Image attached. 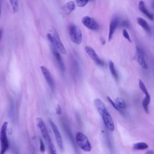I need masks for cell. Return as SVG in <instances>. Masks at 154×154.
<instances>
[{"mask_svg": "<svg viewBox=\"0 0 154 154\" xmlns=\"http://www.w3.org/2000/svg\"><path fill=\"white\" fill-rule=\"evenodd\" d=\"M94 103L99 113L102 116V120L106 128L110 131H113L114 130V122L103 102L100 99L97 98L94 100Z\"/></svg>", "mask_w": 154, "mask_h": 154, "instance_id": "obj_1", "label": "cell"}, {"mask_svg": "<svg viewBox=\"0 0 154 154\" xmlns=\"http://www.w3.org/2000/svg\"><path fill=\"white\" fill-rule=\"evenodd\" d=\"M47 37L51 45H54L60 53L63 54H66V50L61 41L57 31L55 29L52 28L49 31V32L47 34Z\"/></svg>", "mask_w": 154, "mask_h": 154, "instance_id": "obj_2", "label": "cell"}, {"mask_svg": "<svg viewBox=\"0 0 154 154\" xmlns=\"http://www.w3.org/2000/svg\"><path fill=\"white\" fill-rule=\"evenodd\" d=\"M8 126V122H4L1 126L0 131V143L1 149L0 154H5L9 147L8 140L7 136V129Z\"/></svg>", "mask_w": 154, "mask_h": 154, "instance_id": "obj_3", "label": "cell"}, {"mask_svg": "<svg viewBox=\"0 0 154 154\" xmlns=\"http://www.w3.org/2000/svg\"><path fill=\"white\" fill-rule=\"evenodd\" d=\"M75 141L78 146L85 152L91 150V145L87 137L82 132H78L75 135Z\"/></svg>", "mask_w": 154, "mask_h": 154, "instance_id": "obj_4", "label": "cell"}, {"mask_svg": "<svg viewBox=\"0 0 154 154\" xmlns=\"http://www.w3.org/2000/svg\"><path fill=\"white\" fill-rule=\"evenodd\" d=\"M69 36L71 41L75 44L79 45L82 40V34L81 29L75 25L71 24L69 26Z\"/></svg>", "mask_w": 154, "mask_h": 154, "instance_id": "obj_5", "label": "cell"}, {"mask_svg": "<svg viewBox=\"0 0 154 154\" xmlns=\"http://www.w3.org/2000/svg\"><path fill=\"white\" fill-rule=\"evenodd\" d=\"M37 126L42 133V135L43 138L45 139V141L46 142L48 146L49 144L52 143L51 138L50 137V135L48 133L47 128H46L44 122L43 121V120L41 118L38 117V118H37Z\"/></svg>", "mask_w": 154, "mask_h": 154, "instance_id": "obj_6", "label": "cell"}, {"mask_svg": "<svg viewBox=\"0 0 154 154\" xmlns=\"http://www.w3.org/2000/svg\"><path fill=\"white\" fill-rule=\"evenodd\" d=\"M82 23L86 28L91 30L96 31L99 28L97 22L93 18L90 17L89 16L83 17L82 19Z\"/></svg>", "mask_w": 154, "mask_h": 154, "instance_id": "obj_7", "label": "cell"}, {"mask_svg": "<svg viewBox=\"0 0 154 154\" xmlns=\"http://www.w3.org/2000/svg\"><path fill=\"white\" fill-rule=\"evenodd\" d=\"M49 122L50 126L52 128V131H53V132L54 133L55 140L57 141V144L58 145V146L60 148V149L61 150H63V143L62 138H61V134H60V133L59 132V130H58L57 126H56V125L54 123V122L51 119L49 120Z\"/></svg>", "mask_w": 154, "mask_h": 154, "instance_id": "obj_8", "label": "cell"}, {"mask_svg": "<svg viewBox=\"0 0 154 154\" xmlns=\"http://www.w3.org/2000/svg\"><path fill=\"white\" fill-rule=\"evenodd\" d=\"M85 51L87 52V54L89 55V57L99 66H103L104 63L103 61L99 58L98 55L96 54L95 51L90 46H85Z\"/></svg>", "mask_w": 154, "mask_h": 154, "instance_id": "obj_9", "label": "cell"}, {"mask_svg": "<svg viewBox=\"0 0 154 154\" xmlns=\"http://www.w3.org/2000/svg\"><path fill=\"white\" fill-rule=\"evenodd\" d=\"M40 69H41V71L48 85L49 86L51 89L52 90H53L54 88V79L52 77L51 73L49 72L48 69L43 66H40Z\"/></svg>", "mask_w": 154, "mask_h": 154, "instance_id": "obj_10", "label": "cell"}, {"mask_svg": "<svg viewBox=\"0 0 154 154\" xmlns=\"http://www.w3.org/2000/svg\"><path fill=\"white\" fill-rule=\"evenodd\" d=\"M51 49H52V53L54 54V56L55 58V60L58 64V66L60 69V70L62 72H64V69H65V67H64V63H63V61L61 58V57L60 54V52L57 49V48L52 45H51Z\"/></svg>", "mask_w": 154, "mask_h": 154, "instance_id": "obj_11", "label": "cell"}, {"mask_svg": "<svg viewBox=\"0 0 154 154\" xmlns=\"http://www.w3.org/2000/svg\"><path fill=\"white\" fill-rule=\"evenodd\" d=\"M137 59L139 64L144 69H147V65L144 58V54L143 49L140 46H137Z\"/></svg>", "mask_w": 154, "mask_h": 154, "instance_id": "obj_12", "label": "cell"}, {"mask_svg": "<svg viewBox=\"0 0 154 154\" xmlns=\"http://www.w3.org/2000/svg\"><path fill=\"white\" fill-rule=\"evenodd\" d=\"M119 25V19L117 17H114L109 23V32H108V41H110L113 36V34Z\"/></svg>", "mask_w": 154, "mask_h": 154, "instance_id": "obj_13", "label": "cell"}, {"mask_svg": "<svg viewBox=\"0 0 154 154\" xmlns=\"http://www.w3.org/2000/svg\"><path fill=\"white\" fill-rule=\"evenodd\" d=\"M138 9L140 11H141L144 14H145L149 19L150 20H153V15L147 10V9L146 7L145 3L143 1H140L138 4Z\"/></svg>", "mask_w": 154, "mask_h": 154, "instance_id": "obj_14", "label": "cell"}, {"mask_svg": "<svg viewBox=\"0 0 154 154\" xmlns=\"http://www.w3.org/2000/svg\"><path fill=\"white\" fill-rule=\"evenodd\" d=\"M137 21L138 24L141 26L143 29L144 30H145L147 32L150 33V26L149 25V24L147 23V22L146 21V20H144L143 18L140 17H138L137 18Z\"/></svg>", "mask_w": 154, "mask_h": 154, "instance_id": "obj_15", "label": "cell"}, {"mask_svg": "<svg viewBox=\"0 0 154 154\" xmlns=\"http://www.w3.org/2000/svg\"><path fill=\"white\" fill-rule=\"evenodd\" d=\"M116 105L117 106V107L118 108V109H119V111L121 114H123V110L125 109L126 108V105L125 102H124V100H123L122 98L121 97H117L116 99V100L114 102Z\"/></svg>", "mask_w": 154, "mask_h": 154, "instance_id": "obj_16", "label": "cell"}, {"mask_svg": "<svg viewBox=\"0 0 154 154\" xmlns=\"http://www.w3.org/2000/svg\"><path fill=\"white\" fill-rule=\"evenodd\" d=\"M75 8V4L73 1H69L67 2L65 5L64 6V11H65L66 14H70Z\"/></svg>", "mask_w": 154, "mask_h": 154, "instance_id": "obj_17", "label": "cell"}, {"mask_svg": "<svg viewBox=\"0 0 154 154\" xmlns=\"http://www.w3.org/2000/svg\"><path fill=\"white\" fill-rule=\"evenodd\" d=\"M109 69L110 72H111V73L112 74V76L114 77V78L116 80H118V79H119V76H118L117 72V71H116V68H115L114 64V63H113L112 61H109Z\"/></svg>", "mask_w": 154, "mask_h": 154, "instance_id": "obj_18", "label": "cell"}, {"mask_svg": "<svg viewBox=\"0 0 154 154\" xmlns=\"http://www.w3.org/2000/svg\"><path fill=\"white\" fill-rule=\"evenodd\" d=\"M138 85H139V87H140L141 90L145 94V96H146L145 97L148 98V99H150V96L149 94V93L148 92L147 89L146 88V87L144 83L143 82L142 80H141V79L138 80Z\"/></svg>", "mask_w": 154, "mask_h": 154, "instance_id": "obj_19", "label": "cell"}, {"mask_svg": "<svg viewBox=\"0 0 154 154\" xmlns=\"http://www.w3.org/2000/svg\"><path fill=\"white\" fill-rule=\"evenodd\" d=\"M149 147L148 144L144 142H138L133 145V149L136 150H141L147 149Z\"/></svg>", "mask_w": 154, "mask_h": 154, "instance_id": "obj_20", "label": "cell"}, {"mask_svg": "<svg viewBox=\"0 0 154 154\" xmlns=\"http://www.w3.org/2000/svg\"><path fill=\"white\" fill-rule=\"evenodd\" d=\"M13 13H16L19 10L18 0H9Z\"/></svg>", "mask_w": 154, "mask_h": 154, "instance_id": "obj_21", "label": "cell"}, {"mask_svg": "<svg viewBox=\"0 0 154 154\" xmlns=\"http://www.w3.org/2000/svg\"><path fill=\"white\" fill-rule=\"evenodd\" d=\"M89 0H75L77 6L82 7H84L88 2Z\"/></svg>", "mask_w": 154, "mask_h": 154, "instance_id": "obj_22", "label": "cell"}, {"mask_svg": "<svg viewBox=\"0 0 154 154\" xmlns=\"http://www.w3.org/2000/svg\"><path fill=\"white\" fill-rule=\"evenodd\" d=\"M122 34H123V36L129 42H132L131 38H130V36H129V34L128 32V31L126 30V29L124 28L122 31Z\"/></svg>", "mask_w": 154, "mask_h": 154, "instance_id": "obj_23", "label": "cell"}, {"mask_svg": "<svg viewBox=\"0 0 154 154\" xmlns=\"http://www.w3.org/2000/svg\"><path fill=\"white\" fill-rule=\"evenodd\" d=\"M48 146V148H49V151L50 154H57L56 150H55V148L54 145L53 143H51V144H49Z\"/></svg>", "mask_w": 154, "mask_h": 154, "instance_id": "obj_24", "label": "cell"}, {"mask_svg": "<svg viewBox=\"0 0 154 154\" xmlns=\"http://www.w3.org/2000/svg\"><path fill=\"white\" fill-rule=\"evenodd\" d=\"M106 98H107V99H108V102L112 105V106L114 107V108L115 109H116L117 111H119V109H118V108L117 107V106L116 105V104H115V103H114V102L109 97V96H107L106 97ZM120 112V111H119Z\"/></svg>", "mask_w": 154, "mask_h": 154, "instance_id": "obj_25", "label": "cell"}, {"mask_svg": "<svg viewBox=\"0 0 154 154\" xmlns=\"http://www.w3.org/2000/svg\"><path fill=\"white\" fill-rule=\"evenodd\" d=\"M40 150L42 152H44L45 150V144L43 143V140L40 138Z\"/></svg>", "mask_w": 154, "mask_h": 154, "instance_id": "obj_26", "label": "cell"}, {"mask_svg": "<svg viewBox=\"0 0 154 154\" xmlns=\"http://www.w3.org/2000/svg\"><path fill=\"white\" fill-rule=\"evenodd\" d=\"M129 24H130V23H129V21H128V20H124V21H123L122 23V26L123 27H124V28L126 29V28H128L129 27Z\"/></svg>", "mask_w": 154, "mask_h": 154, "instance_id": "obj_27", "label": "cell"}, {"mask_svg": "<svg viewBox=\"0 0 154 154\" xmlns=\"http://www.w3.org/2000/svg\"><path fill=\"white\" fill-rule=\"evenodd\" d=\"M56 113L57 114H60L61 113V108L59 105H57V108H56Z\"/></svg>", "mask_w": 154, "mask_h": 154, "instance_id": "obj_28", "label": "cell"}, {"mask_svg": "<svg viewBox=\"0 0 154 154\" xmlns=\"http://www.w3.org/2000/svg\"><path fill=\"white\" fill-rule=\"evenodd\" d=\"M2 35V29H0V42H1V40Z\"/></svg>", "mask_w": 154, "mask_h": 154, "instance_id": "obj_29", "label": "cell"}, {"mask_svg": "<svg viewBox=\"0 0 154 154\" xmlns=\"http://www.w3.org/2000/svg\"><path fill=\"white\" fill-rule=\"evenodd\" d=\"M146 154H153V152L152 150H149L146 152Z\"/></svg>", "mask_w": 154, "mask_h": 154, "instance_id": "obj_30", "label": "cell"}, {"mask_svg": "<svg viewBox=\"0 0 154 154\" xmlns=\"http://www.w3.org/2000/svg\"><path fill=\"white\" fill-rule=\"evenodd\" d=\"M1 5H2V1L0 0V16H1Z\"/></svg>", "mask_w": 154, "mask_h": 154, "instance_id": "obj_31", "label": "cell"}]
</instances>
